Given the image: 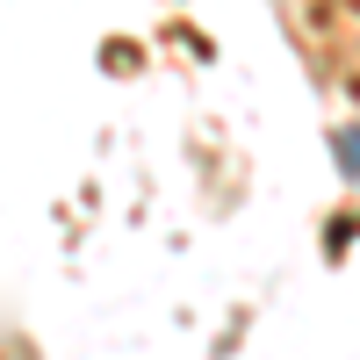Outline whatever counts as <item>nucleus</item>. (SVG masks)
I'll list each match as a JSON object with an SVG mask.
<instances>
[{
  "label": "nucleus",
  "mask_w": 360,
  "mask_h": 360,
  "mask_svg": "<svg viewBox=\"0 0 360 360\" xmlns=\"http://www.w3.org/2000/svg\"><path fill=\"white\" fill-rule=\"evenodd\" d=\"M339 173L360 180V130H339Z\"/></svg>",
  "instance_id": "f257e3e1"
}]
</instances>
